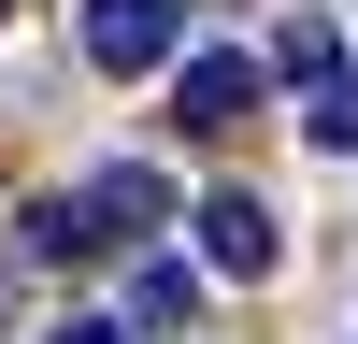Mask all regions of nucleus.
Here are the masks:
<instances>
[{
	"instance_id": "1",
	"label": "nucleus",
	"mask_w": 358,
	"mask_h": 344,
	"mask_svg": "<svg viewBox=\"0 0 358 344\" xmlns=\"http://www.w3.org/2000/svg\"><path fill=\"white\" fill-rule=\"evenodd\" d=\"M187 57V0H86V72H172Z\"/></svg>"
},
{
	"instance_id": "4",
	"label": "nucleus",
	"mask_w": 358,
	"mask_h": 344,
	"mask_svg": "<svg viewBox=\"0 0 358 344\" xmlns=\"http://www.w3.org/2000/svg\"><path fill=\"white\" fill-rule=\"evenodd\" d=\"M158 215H172V172H158V158H115L101 187H86V229H101V244H143Z\"/></svg>"
},
{
	"instance_id": "6",
	"label": "nucleus",
	"mask_w": 358,
	"mask_h": 344,
	"mask_svg": "<svg viewBox=\"0 0 358 344\" xmlns=\"http://www.w3.org/2000/svg\"><path fill=\"white\" fill-rule=\"evenodd\" d=\"M273 72H287V86H330V72H344V29H330V15H287V29H273Z\"/></svg>"
},
{
	"instance_id": "10",
	"label": "nucleus",
	"mask_w": 358,
	"mask_h": 344,
	"mask_svg": "<svg viewBox=\"0 0 358 344\" xmlns=\"http://www.w3.org/2000/svg\"><path fill=\"white\" fill-rule=\"evenodd\" d=\"M15 15H29V0H0V29H15Z\"/></svg>"
},
{
	"instance_id": "5",
	"label": "nucleus",
	"mask_w": 358,
	"mask_h": 344,
	"mask_svg": "<svg viewBox=\"0 0 358 344\" xmlns=\"http://www.w3.org/2000/svg\"><path fill=\"white\" fill-rule=\"evenodd\" d=\"M15 229H29V258H43V273H57V258H101V229H86V187H72V201H29Z\"/></svg>"
},
{
	"instance_id": "3",
	"label": "nucleus",
	"mask_w": 358,
	"mask_h": 344,
	"mask_svg": "<svg viewBox=\"0 0 358 344\" xmlns=\"http://www.w3.org/2000/svg\"><path fill=\"white\" fill-rule=\"evenodd\" d=\"M187 229H201V273H229V287H258L287 258V229H273V201L258 187H215V201H187Z\"/></svg>"
},
{
	"instance_id": "8",
	"label": "nucleus",
	"mask_w": 358,
	"mask_h": 344,
	"mask_svg": "<svg viewBox=\"0 0 358 344\" xmlns=\"http://www.w3.org/2000/svg\"><path fill=\"white\" fill-rule=\"evenodd\" d=\"M301 143H330V158L358 143V72H330V86H301Z\"/></svg>"
},
{
	"instance_id": "7",
	"label": "nucleus",
	"mask_w": 358,
	"mask_h": 344,
	"mask_svg": "<svg viewBox=\"0 0 358 344\" xmlns=\"http://www.w3.org/2000/svg\"><path fill=\"white\" fill-rule=\"evenodd\" d=\"M187 301H201L187 258H129V315H143V330H187Z\"/></svg>"
},
{
	"instance_id": "9",
	"label": "nucleus",
	"mask_w": 358,
	"mask_h": 344,
	"mask_svg": "<svg viewBox=\"0 0 358 344\" xmlns=\"http://www.w3.org/2000/svg\"><path fill=\"white\" fill-rule=\"evenodd\" d=\"M43 344H129V330H115V315H72V330H43Z\"/></svg>"
},
{
	"instance_id": "2",
	"label": "nucleus",
	"mask_w": 358,
	"mask_h": 344,
	"mask_svg": "<svg viewBox=\"0 0 358 344\" xmlns=\"http://www.w3.org/2000/svg\"><path fill=\"white\" fill-rule=\"evenodd\" d=\"M258 86H273V57H244V43L172 57V129H244V115H258Z\"/></svg>"
}]
</instances>
